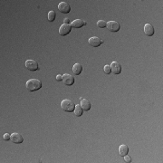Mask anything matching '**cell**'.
Returning a JSON list of instances; mask_svg holds the SVG:
<instances>
[{"instance_id": "obj_10", "label": "cell", "mask_w": 163, "mask_h": 163, "mask_svg": "<svg viewBox=\"0 0 163 163\" xmlns=\"http://www.w3.org/2000/svg\"><path fill=\"white\" fill-rule=\"evenodd\" d=\"M11 141H12L14 143H16V144H20L24 141V138L23 136L20 134V133H13V134H11Z\"/></svg>"}, {"instance_id": "obj_4", "label": "cell", "mask_w": 163, "mask_h": 163, "mask_svg": "<svg viewBox=\"0 0 163 163\" xmlns=\"http://www.w3.org/2000/svg\"><path fill=\"white\" fill-rule=\"evenodd\" d=\"M72 30V26L71 25H69V24H63L60 28H59V34H60V36H67V34L71 32Z\"/></svg>"}, {"instance_id": "obj_19", "label": "cell", "mask_w": 163, "mask_h": 163, "mask_svg": "<svg viewBox=\"0 0 163 163\" xmlns=\"http://www.w3.org/2000/svg\"><path fill=\"white\" fill-rule=\"evenodd\" d=\"M103 72L105 73L106 74H110V73H112V70H110V65H105L103 68Z\"/></svg>"}, {"instance_id": "obj_11", "label": "cell", "mask_w": 163, "mask_h": 163, "mask_svg": "<svg viewBox=\"0 0 163 163\" xmlns=\"http://www.w3.org/2000/svg\"><path fill=\"white\" fill-rule=\"evenodd\" d=\"M154 27L152 25H150V24H146L144 26V33L146 36H152L153 34H154Z\"/></svg>"}, {"instance_id": "obj_18", "label": "cell", "mask_w": 163, "mask_h": 163, "mask_svg": "<svg viewBox=\"0 0 163 163\" xmlns=\"http://www.w3.org/2000/svg\"><path fill=\"white\" fill-rule=\"evenodd\" d=\"M97 26L100 28H104V27L107 26V22L104 21V20H99L97 22Z\"/></svg>"}, {"instance_id": "obj_15", "label": "cell", "mask_w": 163, "mask_h": 163, "mask_svg": "<svg viewBox=\"0 0 163 163\" xmlns=\"http://www.w3.org/2000/svg\"><path fill=\"white\" fill-rule=\"evenodd\" d=\"M82 71H83V66L80 63H75L73 67V72L75 75H79L81 74Z\"/></svg>"}, {"instance_id": "obj_7", "label": "cell", "mask_w": 163, "mask_h": 163, "mask_svg": "<svg viewBox=\"0 0 163 163\" xmlns=\"http://www.w3.org/2000/svg\"><path fill=\"white\" fill-rule=\"evenodd\" d=\"M88 43L91 46H92V47H98V46H100L103 43V41L97 36H92V37L89 38Z\"/></svg>"}, {"instance_id": "obj_17", "label": "cell", "mask_w": 163, "mask_h": 163, "mask_svg": "<svg viewBox=\"0 0 163 163\" xmlns=\"http://www.w3.org/2000/svg\"><path fill=\"white\" fill-rule=\"evenodd\" d=\"M55 16H56V14H55V11L54 10L50 11V12L48 13V20L50 22H53L55 19Z\"/></svg>"}, {"instance_id": "obj_6", "label": "cell", "mask_w": 163, "mask_h": 163, "mask_svg": "<svg viewBox=\"0 0 163 163\" xmlns=\"http://www.w3.org/2000/svg\"><path fill=\"white\" fill-rule=\"evenodd\" d=\"M58 9H59V11L63 14H68L70 11H71V7H70V5L66 2H61L58 5Z\"/></svg>"}, {"instance_id": "obj_22", "label": "cell", "mask_w": 163, "mask_h": 163, "mask_svg": "<svg viewBox=\"0 0 163 163\" xmlns=\"http://www.w3.org/2000/svg\"><path fill=\"white\" fill-rule=\"evenodd\" d=\"M56 80L58 81V82H60V81H63V76H62V75H57V76H56Z\"/></svg>"}, {"instance_id": "obj_8", "label": "cell", "mask_w": 163, "mask_h": 163, "mask_svg": "<svg viewBox=\"0 0 163 163\" xmlns=\"http://www.w3.org/2000/svg\"><path fill=\"white\" fill-rule=\"evenodd\" d=\"M63 82L65 85H73L74 84L75 80H74V77L73 76V75L65 73V74L63 75Z\"/></svg>"}, {"instance_id": "obj_16", "label": "cell", "mask_w": 163, "mask_h": 163, "mask_svg": "<svg viewBox=\"0 0 163 163\" xmlns=\"http://www.w3.org/2000/svg\"><path fill=\"white\" fill-rule=\"evenodd\" d=\"M84 110H83V108L81 107V105H75V109H74V114L77 116V117H81L83 115Z\"/></svg>"}, {"instance_id": "obj_2", "label": "cell", "mask_w": 163, "mask_h": 163, "mask_svg": "<svg viewBox=\"0 0 163 163\" xmlns=\"http://www.w3.org/2000/svg\"><path fill=\"white\" fill-rule=\"evenodd\" d=\"M61 108L63 110H65V112H74V109H75V104L73 101L71 100H63L61 102Z\"/></svg>"}, {"instance_id": "obj_1", "label": "cell", "mask_w": 163, "mask_h": 163, "mask_svg": "<svg viewBox=\"0 0 163 163\" xmlns=\"http://www.w3.org/2000/svg\"><path fill=\"white\" fill-rule=\"evenodd\" d=\"M26 86L29 92H34L42 88V83L37 79H31L27 81Z\"/></svg>"}, {"instance_id": "obj_3", "label": "cell", "mask_w": 163, "mask_h": 163, "mask_svg": "<svg viewBox=\"0 0 163 163\" xmlns=\"http://www.w3.org/2000/svg\"><path fill=\"white\" fill-rule=\"evenodd\" d=\"M26 67L27 70L31 72H34V71H37L39 70V65L37 62H36L34 60H27L26 61Z\"/></svg>"}, {"instance_id": "obj_13", "label": "cell", "mask_w": 163, "mask_h": 163, "mask_svg": "<svg viewBox=\"0 0 163 163\" xmlns=\"http://www.w3.org/2000/svg\"><path fill=\"white\" fill-rule=\"evenodd\" d=\"M86 25V22L82 20V19H76L74 20L72 24H71V26L73 27V28H81L82 26H84Z\"/></svg>"}, {"instance_id": "obj_20", "label": "cell", "mask_w": 163, "mask_h": 163, "mask_svg": "<svg viewBox=\"0 0 163 163\" xmlns=\"http://www.w3.org/2000/svg\"><path fill=\"white\" fill-rule=\"evenodd\" d=\"M124 161H125V162H127V163H130V162L131 161V157H130V156H128V155L124 156Z\"/></svg>"}, {"instance_id": "obj_9", "label": "cell", "mask_w": 163, "mask_h": 163, "mask_svg": "<svg viewBox=\"0 0 163 163\" xmlns=\"http://www.w3.org/2000/svg\"><path fill=\"white\" fill-rule=\"evenodd\" d=\"M110 66V70H112V73L114 74H120L121 72V65L117 62H112Z\"/></svg>"}, {"instance_id": "obj_14", "label": "cell", "mask_w": 163, "mask_h": 163, "mask_svg": "<svg viewBox=\"0 0 163 163\" xmlns=\"http://www.w3.org/2000/svg\"><path fill=\"white\" fill-rule=\"evenodd\" d=\"M129 152V148H128L127 145H121L119 147V154L121 156V157H124L128 154Z\"/></svg>"}, {"instance_id": "obj_12", "label": "cell", "mask_w": 163, "mask_h": 163, "mask_svg": "<svg viewBox=\"0 0 163 163\" xmlns=\"http://www.w3.org/2000/svg\"><path fill=\"white\" fill-rule=\"evenodd\" d=\"M81 107L85 112H88L91 109V102L86 99H81Z\"/></svg>"}, {"instance_id": "obj_5", "label": "cell", "mask_w": 163, "mask_h": 163, "mask_svg": "<svg viewBox=\"0 0 163 163\" xmlns=\"http://www.w3.org/2000/svg\"><path fill=\"white\" fill-rule=\"evenodd\" d=\"M107 28L110 32H118L120 30V24L115 21L107 22Z\"/></svg>"}, {"instance_id": "obj_23", "label": "cell", "mask_w": 163, "mask_h": 163, "mask_svg": "<svg viewBox=\"0 0 163 163\" xmlns=\"http://www.w3.org/2000/svg\"><path fill=\"white\" fill-rule=\"evenodd\" d=\"M63 22H65V24H70V20L68 18H65V20H63Z\"/></svg>"}, {"instance_id": "obj_21", "label": "cell", "mask_w": 163, "mask_h": 163, "mask_svg": "<svg viewBox=\"0 0 163 163\" xmlns=\"http://www.w3.org/2000/svg\"><path fill=\"white\" fill-rule=\"evenodd\" d=\"M4 139L5 141H9V139H11V135H9L8 133H5L4 135Z\"/></svg>"}]
</instances>
